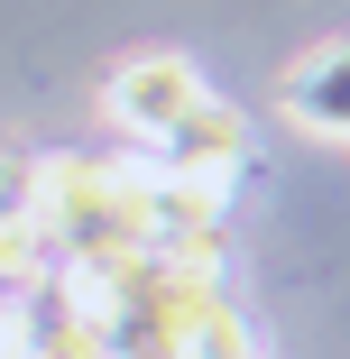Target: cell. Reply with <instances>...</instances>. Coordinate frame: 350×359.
<instances>
[{"mask_svg":"<svg viewBox=\"0 0 350 359\" xmlns=\"http://www.w3.org/2000/svg\"><path fill=\"white\" fill-rule=\"evenodd\" d=\"M286 120H304V129H332V138H350V37H332V46H314L295 74H286Z\"/></svg>","mask_w":350,"mask_h":359,"instance_id":"obj_3","label":"cell"},{"mask_svg":"<svg viewBox=\"0 0 350 359\" xmlns=\"http://www.w3.org/2000/svg\"><path fill=\"white\" fill-rule=\"evenodd\" d=\"M37 258V231H28V212H0V285H19Z\"/></svg>","mask_w":350,"mask_h":359,"instance_id":"obj_4","label":"cell"},{"mask_svg":"<svg viewBox=\"0 0 350 359\" xmlns=\"http://www.w3.org/2000/svg\"><path fill=\"white\" fill-rule=\"evenodd\" d=\"M203 93H213V83H203L184 55H166V46H157V55H129L120 74H111V93H102V102H111V120H120L129 138H148V148H157L175 120H194V111H203Z\"/></svg>","mask_w":350,"mask_h":359,"instance_id":"obj_1","label":"cell"},{"mask_svg":"<svg viewBox=\"0 0 350 359\" xmlns=\"http://www.w3.org/2000/svg\"><path fill=\"white\" fill-rule=\"evenodd\" d=\"M157 148H166V157H157V175L231 194V175H240V157H249V120H240L222 93H203V111H194V120H175Z\"/></svg>","mask_w":350,"mask_h":359,"instance_id":"obj_2","label":"cell"}]
</instances>
